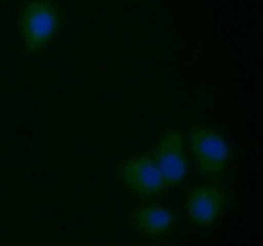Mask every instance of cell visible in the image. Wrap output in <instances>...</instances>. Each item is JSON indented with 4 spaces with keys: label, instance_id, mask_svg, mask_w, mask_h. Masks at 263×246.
Masks as SVG:
<instances>
[{
    "label": "cell",
    "instance_id": "6da1fadb",
    "mask_svg": "<svg viewBox=\"0 0 263 246\" xmlns=\"http://www.w3.org/2000/svg\"><path fill=\"white\" fill-rule=\"evenodd\" d=\"M189 145L197 168L205 177H221L231 161V146L221 132L208 126H195L189 132Z\"/></svg>",
    "mask_w": 263,
    "mask_h": 246
},
{
    "label": "cell",
    "instance_id": "7a4b0ae2",
    "mask_svg": "<svg viewBox=\"0 0 263 246\" xmlns=\"http://www.w3.org/2000/svg\"><path fill=\"white\" fill-rule=\"evenodd\" d=\"M59 26V9L54 0H30L21 12L20 28L23 43L31 51L49 44Z\"/></svg>",
    "mask_w": 263,
    "mask_h": 246
},
{
    "label": "cell",
    "instance_id": "3957f363",
    "mask_svg": "<svg viewBox=\"0 0 263 246\" xmlns=\"http://www.w3.org/2000/svg\"><path fill=\"white\" fill-rule=\"evenodd\" d=\"M152 158L164 183L168 186L181 183L189 169L181 131L176 127L167 128L159 137Z\"/></svg>",
    "mask_w": 263,
    "mask_h": 246
},
{
    "label": "cell",
    "instance_id": "277c9868",
    "mask_svg": "<svg viewBox=\"0 0 263 246\" xmlns=\"http://www.w3.org/2000/svg\"><path fill=\"white\" fill-rule=\"evenodd\" d=\"M118 174L123 184L138 196H157L166 186L153 158L146 154H136L123 160Z\"/></svg>",
    "mask_w": 263,
    "mask_h": 246
},
{
    "label": "cell",
    "instance_id": "5b68a950",
    "mask_svg": "<svg viewBox=\"0 0 263 246\" xmlns=\"http://www.w3.org/2000/svg\"><path fill=\"white\" fill-rule=\"evenodd\" d=\"M226 191L216 184H203L192 189L186 197L187 214L198 227H211L222 214Z\"/></svg>",
    "mask_w": 263,
    "mask_h": 246
},
{
    "label": "cell",
    "instance_id": "8992f818",
    "mask_svg": "<svg viewBox=\"0 0 263 246\" xmlns=\"http://www.w3.org/2000/svg\"><path fill=\"white\" fill-rule=\"evenodd\" d=\"M175 224L176 213L161 204L138 208L133 213L134 228L148 237H164L174 231Z\"/></svg>",
    "mask_w": 263,
    "mask_h": 246
}]
</instances>
